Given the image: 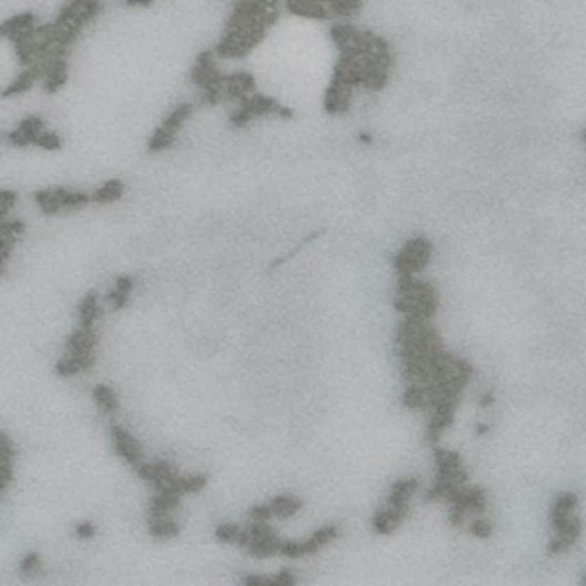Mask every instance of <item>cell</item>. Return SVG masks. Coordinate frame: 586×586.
Returning a JSON list of instances; mask_svg holds the SVG:
<instances>
[{
	"mask_svg": "<svg viewBox=\"0 0 586 586\" xmlns=\"http://www.w3.org/2000/svg\"><path fill=\"white\" fill-rule=\"evenodd\" d=\"M92 399L96 403V408L101 410L103 415L108 417H115L119 412V399H117V394L111 385H103V383H98L92 387Z\"/></svg>",
	"mask_w": 586,
	"mask_h": 586,
	"instance_id": "20",
	"label": "cell"
},
{
	"mask_svg": "<svg viewBox=\"0 0 586 586\" xmlns=\"http://www.w3.org/2000/svg\"><path fill=\"white\" fill-rule=\"evenodd\" d=\"M582 536V522L580 518L575 515V518L565 520L561 524H554L552 527V541L548 545V552L550 554H563L568 552L570 548H575Z\"/></svg>",
	"mask_w": 586,
	"mask_h": 586,
	"instance_id": "8",
	"label": "cell"
},
{
	"mask_svg": "<svg viewBox=\"0 0 586 586\" xmlns=\"http://www.w3.org/2000/svg\"><path fill=\"white\" fill-rule=\"evenodd\" d=\"M108 431H111V440H113V446H115L119 458H122L126 465H131V468H137V465L145 461V451H142L140 442L133 438V433H128L124 426H119V424H111Z\"/></svg>",
	"mask_w": 586,
	"mask_h": 586,
	"instance_id": "7",
	"label": "cell"
},
{
	"mask_svg": "<svg viewBox=\"0 0 586 586\" xmlns=\"http://www.w3.org/2000/svg\"><path fill=\"white\" fill-rule=\"evenodd\" d=\"M431 257H433V245L429 243V238L412 236L410 241L394 254L392 264L399 277H417V273H422L424 268L431 264Z\"/></svg>",
	"mask_w": 586,
	"mask_h": 586,
	"instance_id": "2",
	"label": "cell"
},
{
	"mask_svg": "<svg viewBox=\"0 0 586 586\" xmlns=\"http://www.w3.org/2000/svg\"><path fill=\"white\" fill-rule=\"evenodd\" d=\"M243 586H298V580L291 570H280L277 575H271V577L247 573L243 575Z\"/></svg>",
	"mask_w": 586,
	"mask_h": 586,
	"instance_id": "19",
	"label": "cell"
},
{
	"mask_svg": "<svg viewBox=\"0 0 586 586\" xmlns=\"http://www.w3.org/2000/svg\"><path fill=\"white\" fill-rule=\"evenodd\" d=\"M405 513L408 511H401V509H394L390 504H383L381 509L373 513L371 527L378 536H390L401 527V522L405 520Z\"/></svg>",
	"mask_w": 586,
	"mask_h": 586,
	"instance_id": "11",
	"label": "cell"
},
{
	"mask_svg": "<svg viewBox=\"0 0 586 586\" xmlns=\"http://www.w3.org/2000/svg\"><path fill=\"white\" fill-rule=\"evenodd\" d=\"M98 319H101V295L96 291H87L78 303V325L94 327Z\"/></svg>",
	"mask_w": 586,
	"mask_h": 586,
	"instance_id": "16",
	"label": "cell"
},
{
	"mask_svg": "<svg viewBox=\"0 0 586 586\" xmlns=\"http://www.w3.org/2000/svg\"><path fill=\"white\" fill-rule=\"evenodd\" d=\"M426 401H429V396H426V390L424 385H417V383H408L405 385V390L401 394V403L403 408L408 410H422Z\"/></svg>",
	"mask_w": 586,
	"mask_h": 586,
	"instance_id": "25",
	"label": "cell"
},
{
	"mask_svg": "<svg viewBox=\"0 0 586 586\" xmlns=\"http://www.w3.org/2000/svg\"><path fill=\"white\" fill-rule=\"evenodd\" d=\"M282 539L275 534V529L268 522H250V527L243 529V548L252 554V557H273L280 550Z\"/></svg>",
	"mask_w": 586,
	"mask_h": 586,
	"instance_id": "4",
	"label": "cell"
},
{
	"mask_svg": "<svg viewBox=\"0 0 586 586\" xmlns=\"http://www.w3.org/2000/svg\"><path fill=\"white\" fill-rule=\"evenodd\" d=\"M577 504H580V497L573 490H563L561 495H557V500L552 502V509H550V527L575 518V515H577Z\"/></svg>",
	"mask_w": 586,
	"mask_h": 586,
	"instance_id": "13",
	"label": "cell"
},
{
	"mask_svg": "<svg viewBox=\"0 0 586 586\" xmlns=\"http://www.w3.org/2000/svg\"><path fill=\"white\" fill-rule=\"evenodd\" d=\"M357 142H360V145H371V142H373V137H371V133L360 131V133H357Z\"/></svg>",
	"mask_w": 586,
	"mask_h": 586,
	"instance_id": "36",
	"label": "cell"
},
{
	"mask_svg": "<svg viewBox=\"0 0 586 586\" xmlns=\"http://www.w3.org/2000/svg\"><path fill=\"white\" fill-rule=\"evenodd\" d=\"M468 531H470L472 536H476V539L485 541V539H490V536H492L495 527H492V522H490V520H485V518H479V515H476V518H474V520L470 522Z\"/></svg>",
	"mask_w": 586,
	"mask_h": 586,
	"instance_id": "31",
	"label": "cell"
},
{
	"mask_svg": "<svg viewBox=\"0 0 586 586\" xmlns=\"http://www.w3.org/2000/svg\"><path fill=\"white\" fill-rule=\"evenodd\" d=\"M266 504H268V509H271L273 518H280V520L293 518L295 513L303 511V500L295 497V495H277V497H273Z\"/></svg>",
	"mask_w": 586,
	"mask_h": 586,
	"instance_id": "17",
	"label": "cell"
},
{
	"mask_svg": "<svg viewBox=\"0 0 586 586\" xmlns=\"http://www.w3.org/2000/svg\"><path fill=\"white\" fill-rule=\"evenodd\" d=\"M227 78H232L234 83L241 85V89H243L245 94H254V87H257V83H254L252 74H247V72H236V74H230Z\"/></svg>",
	"mask_w": 586,
	"mask_h": 586,
	"instance_id": "33",
	"label": "cell"
},
{
	"mask_svg": "<svg viewBox=\"0 0 586 586\" xmlns=\"http://www.w3.org/2000/svg\"><path fill=\"white\" fill-rule=\"evenodd\" d=\"M193 115V103H179L174 111L163 119V124L158 126V131H163L167 135H179V128L184 126V122Z\"/></svg>",
	"mask_w": 586,
	"mask_h": 586,
	"instance_id": "22",
	"label": "cell"
},
{
	"mask_svg": "<svg viewBox=\"0 0 586 586\" xmlns=\"http://www.w3.org/2000/svg\"><path fill=\"white\" fill-rule=\"evenodd\" d=\"M337 536H339V527L337 524H323L316 531H312L307 539L303 541H282L280 543V550L277 554H282L286 559H303V557H310V554H316L321 552L323 548H327L330 543L337 541Z\"/></svg>",
	"mask_w": 586,
	"mask_h": 586,
	"instance_id": "3",
	"label": "cell"
},
{
	"mask_svg": "<svg viewBox=\"0 0 586 586\" xmlns=\"http://www.w3.org/2000/svg\"><path fill=\"white\" fill-rule=\"evenodd\" d=\"M325 7H327V12L330 14L349 18V16H355L362 9V0H330Z\"/></svg>",
	"mask_w": 586,
	"mask_h": 586,
	"instance_id": "29",
	"label": "cell"
},
{
	"mask_svg": "<svg viewBox=\"0 0 586 586\" xmlns=\"http://www.w3.org/2000/svg\"><path fill=\"white\" fill-rule=\"evenodd\" d=\"M215 69H218V67H215ZM211 72H213V69H204V67H200V64H195L193 72H191V81H193V85L202 89V87L208 83V76H211Z\"/></svg>",
	"mask_w": 586,
	"mask_h": 586,
	"instance_id": "35",
	"label": "cell"
},
{
	"mask_svg": "<svg viewBox=\"0 0 586 586\" xmlns=\"http://www.w3.org/2000/svg\"><path fill=\"white\" fill-rule=\"evenodd\" d=\"M74 536L78 541H92L96 536V524L89 520H81L74 524Z\"/></svg>",
	"mask_w": 586,
	"mask_h": 586,
	"instance_id": "32",
	"label": "cell"
},
{
	"mask_svg": "<svg viewBox=\"0 0 586 586\" xmlns=\"http://www.w3.org/2000/svg\"><path fill=\"white\" fill-rule=\"evenodd\" d=\"M435 479H442L451 485H465L468 483V472H465L463 458L456 451L435 449Z\"/></svg>",
	"mask_w": 586,
	"mask_h": 586,
	"instance_id": "6",
	"label": "cell"
},
{
	"mask_svg": "<svg viewBox=\"0 0 586 586\" xmlns=\"http://www.w3.org/2000/svg\"><path fill=\"white\" fill-rule=\"evenodd\" d=\"M474 433L485 435V433H488V424H483V422H481V424H476V426H474Z\"/></svg>",
	"mask_w": 586,
	"mask_h": 586,
	"instance_id": "37",
	"label": "cell"
},
{
	"mask_svg": "<svg viewBox=\"0 0 586 586\" xmlns=\"http://www.w3.org/2000/svg\"><path fill=\"white\" fill-rule=\"evenodd\" d=\"M18 575H21L23 580H33V577H39V575L44 573V559L42 554L37 550H28L21 554V559H18V565H16Z\"/></svg>",
	"mask_w": 586,
	"mask_h": 586,
	"instance_id": "21",
	"label": "cell"
},
{
	"mask_svg": "<svg viewBox=\"0 0 586 586\" xmlns=\"http://www.w3.org/2000/svg\"><path fill=\"white\" fill-rule=\"evenodd\" d=\"M135 474L140 476L142 481L147 483H152L156 490H161V488H170V485L174 483L176 479V470L172 468L170 463H165V461H156V463H147L142 461L137 468H133Z\"/></svg>",
	"mask_w": 586,
	"mask_h": 586,
	"instance_id": "9",
	"label": "cell"
},
{
	"mask_svg": "<svg viewBox=\"0 0 586 586\" xmlns=\"http://www.w3.org/2000/svg\"><path fill=\"white\" fill-rule=\"evenodd\" d=\"M204 485H206L204 474H176V479L170 488L176 490L179 495H191V492L202 490Z\"/></svg>",
	"mask_w": 586,
	"mask_h": 586,
	"instance_id": "26",
	"label": "cell"
},
{
	"mask_svg": "<svg viewBox=\"0 0 586 586\" xmlns=\"http://www.w3.org/2000/svg\"><path fill=\"white\" fill-rule=\"evenodd\" d=\"M417 488H419V481L412 479V476H403V479H396L392 485H390V492H387V502L394 506V509H401V511H408L410 509V502L415 497Z\"/></svg>",
	"mask_w": 586,
	"mask_h": 586,
	"instance_id": "10",
	"label": "cell"
},
{
	"mask_svg": "<svg viewBox=\"0 0 586 586\" xmlns=\"http://www.w3.org/2000/svg\"><path fill=\"white\" fill-rule=\"evenodd\" d=\"M286 9L295 16L314 18V21H327L330 12L321 3H312V0H286Z\"/></svg>",
	"mask_w": 586,
	"mask_h": 586,
	"instance_id": "18",
	"label": "cell"
},
{
	"mask_svg": "<svg viewBox=\"0 0 586 586\" xmlns=\"http://www.w3.org/2000/svg\"><path fill=\"white\" fill-rule=\"evenodd\" d=\"M35 147L46 149V152H57V149H62V140H60V135L55 131H46L44 128V131L37 135Z\"/></svg>",
	"mask_w": 586,
	"mask_h": 586,
	"instance_id": "30",
	"label": "cell"
},
{
	"mask_svg": "<svg viewBox=\"0 0 586 586\" xmlns=\"http://www.w3.org/2000/svg\"><path fill=\"white\" fill-rule=\"evenodd\" d=\"M394 307L396 312L410 316V319L431 321L438 314L440 298L433 284L417 280V277H399L394 293Z\"/></svg>",
	"mask_w": 586,
	"mask_h": 586,
	"instance_id": "1",
	"label": "cell"
},
{
	"mask_svg": "<svg viewBox=\"0 0 586 586\" xmlns=\"http://www.w3.org/2000/svg\"><path fill=\"white\" fill-rule=\"evenodd\" d=\"M37 81H42V64H39V62H35V64H30V67L21 69V74H18L9 85L3 87V92H0V96H3V98L21 96V94H26L28 89L33 87Z\"/></svg>",
	"mask_w": 586,
	"mask_h": 586,
	"instance_id": "12",
	"label": "cell"
},
{
	"mask_svg": "<svg viewBox=\"0 0 586 586\" xmlns=\"http://www.w3.org/2000/svg\"><path fill=\"white\" fill-rule=\"evenodd\" d=\"M92 195V202L94 204H113L117 200H122L124 195V181H119V179H111V181H106L96 188Z\"/></svg>",
	"mask_w": 586,
	"mask_h": 586,
	"instance_id": "23",
	"label": "cell"
},
{
	"mask_svg": "<svg viewBox=\"0 0 586 586\" xmlns=\"http://www.w3.org/2000/svg\"><path fill=\"white\" fill-rule=\"evenodd\" d=\"M133 289H135V277L133 275H119L117 280L113 282L111 291H108V295H106V303L111 305V310H115V312L124 310V307L128 305V300H131Z\"/></svg>",
	"mask_w": 586,
	"mask_h": 586,
	"instance_id": "14",
	"label": "cell"
},
{
	"mask_svg": "<svg viewBox=\"0 0 586 586\" xmlns=\"http://www.w3.org/2000/svg\"><path fill=\"white\" fill-rule=\"evenodd\" d=\"M360 37V30H357L355 26L351 23H337L330 28V39H332V44L339 48V51H344L346 46H349L351 42H355V39Z\"/></svg>",
	"mask_w": 586,
	"mask_h": 586,
	"instance_id": "27",
	"label": "cell"
},
{
	"mask_svg": "<svg viewBox=\"0 0 586 586\" xmlns=\"http://www.w3.org/2000/svg\"><path fill=\"white\" fill-rule=\"evenodd\" d=\"M429 405H431V415H429V426H426V440L431 444H438L444 431L451 429L458 401L446 399V396H433V399H429Z\"/></svg>",
	"mask_w": 586,
	"mask_h": 586,
	"instance_id": "5",
	"label": "cell"
},
{
	"mask_svg": "<svg viewBox=\"0 0 586 586\" xmlns=\"http://www.w3.org/2000/svg\"><path fill=\"white\" fill-rule=\"evenodd\" d=\"M213 536H215V541H220V543L241 545V548H243V529L236 527V524L220 522V524H218V527L213 529Z\"/></svg>",
	"mask_w": 586,
	"mask_h": 586,
	"instance_id": "28",
	"label": "cell"
},
{
	"mask_svg": "<svg viewBox=\"0 0 586 586\" xmlns=\"http://www.w3.org/2000/svg\"><path fill=\"white\" fill-rule=\"evenodd\" d=\"M149 534L158 541H170L181 534V527L172 520V515L170 518H149Z\"/></svg>",
	"mask_w": 586,
	"mask_h": 586,
	"instance_id": "24",
	"label": "cell"
},
{
	"mask_svg": "<svg viewBox=\"0 0 586 586\" xmlns=\"http://www.w3.org/2000/svg\"><path fill=\"white\" fill-rule=\"evenodd\" d=\"M179 500H181V495L172 488L156 490L152 504H149V518H170V515L176 511Z\"/></svg>",
	"mask_w": 586,
	"mask_h": 586,
	"instance_id": "15",
	"label": "cell"
},
{
	"mask_svg": "<svg viewBox=\"0 0 586 586\" xmlns=\"http://www.w3.org/2000/svg\"><path fill=\"white\" fill-rule=\"evenodd\" d=\"M254 122V117L247 113V111H243L241 106L236 108V111H232L230 113V124L234 126V128H245L247 124H252Z\"/></svg>",
	"mask_w": 586,
	"mask_h": 586,
	"instance_id": "34",
	"label": "cell"
}]
</instances>
